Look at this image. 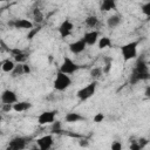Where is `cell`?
<instances>
[{"label": "cell", "mask_w": 150, "mask_h": 150, "mask_svg": "<svg viewBox=\"0 0 150 150\" xmlns=\"http://www.w3.org/2000/svg\"><path fill=\"white\" fill-rule=\"evenodd\" d=\"M149 77H150V74H149L148 62H145L143 59H138L137 62L135 63V67H134L131 74H130L129 82L131 84H136L137 82L148 80Z\"/></svg>", "instance_id": "obj_1"}, {"label": "cell", "mask_w": 150, "mask_h": 150, "mask_svg": "<svg viewBox=\"0 0 150 150\" xmlns=\"http://www.w3.org/2000/svg\"><path fill=\"white\" fill-rule=\"evenodd\" d=\"M53 86H54V89L57 91H63V90L68 89L71 86V79H70L69 74H66V73H62L59 70L54 79Z\"/></svg>", "instance_id": "obj_2"}, {"label": "cell", "mask_w": 150, "mask_h": 150, "mask_svg": "<svg viewBox=\"0 0 150 150\" xmlns=\"http://www.w3.org/2000/svg\"><path fill=\"white\" fill-rule=\"evenodd\" d=\"M137 47H138V41H130L121 47V54L125 62L137 56Z\"/></svg>", "instance_id": "obj_3"}, {"label": "cell", "mask_w": 150, "mask_h": 150, "mask_svg": "<svg viewBox=\"0 0 150 150\" xmlns=\"http://www.w3.org/2000/svg\"><path fill=\"white\" fill-rule=\"evenodd\" d=\"M96 88H97V81L93 80L90 83H88L87 86H84L83 88L77 90L76 96H77V98L80 101H87L91 96H94V94L96 93Z\"/></svg>", "instance_id": "obj_4"}, {"label": "cell", "mask_w": 150, "mask_h": 150, "mask_svg": "<svg viewBox=\"0 0 150 150\" xmlns=\"http://www.w3.org/2000/svg\"><path fill=\"white\" fill-rule=\"evenodd\" d=\"M80 69V66L75 62V61H73L70 57H68V56H64L63 57V60H62V63L60 64V71H62V73H66V74H74V73H76L77 70Z\"/></svg>", "instance_id": "obj_5"}, {"label": "cell", "mask_w": 150, "mask_h": 150, "mask_svg": "<svg viewBox=\"0 0 150 150\" xmlns=\"http://www.w3.org/2000/svg\"><path fill=\"white\" fill-rule=\"evenodd\" d=\"M8 26L15 29H32L34 23L28 19H13L8 21Z\"/></svg>", "instance_id": "obj_6"}, {"label": "cell", "mask_w": 150, "mask_h": 150, "mask_svg": "<svg viewBox=\"0 0 150 150\" xmlns=\"http://www.w3.org/2000/svg\"><path fill=\"white\" fill-rule=\"evenodd\" d=\"M57 115V110H48L43 111L38 116V123L40 125H46V124H52L55 121V117Z\"/></svg>", "instance_id": "obj_7"}, {"label": "cell", "mask_w": 150, "mask_h": 150, "mask_svg": "<svg viewBox=\"0 0 150 150\" xmlns=\"http://www.w3.org/2000/svg\"><path fill=\"white\" fill-rule=\"evenodd\" d=\"M27 142H28V138L26 137H22V136L14 137L9 141L7 149L8 150H22L27 146Z\"/></svg>", "instance_id": "obj_8"}, {"label": "cell", "mask_w": 150, "mask_h": 150, "mask_svg": "<svg viewBox=\"0 0 150 150\" xmlns=\"http://www.w3.org/2000/svg\"><path fill=\"white\" fill-rule=\"evenodd\" d=\"M36 144L40 150H48L54 144V137L53 135H43L36 139Z\"/></svg>", "instance_id": "obj_9"}, {"label": "cell", "mask_w": 150, "mask_h": 150, "mask_svg": "<svg viewBox=\"0 0 150 150\" xmlns=\"http://www.w3.org/2000/svg\"><path fill=\"white\" fill-rule=\"evenodd\" d=\"M74 29V23L70 20H64L61 22V25L59 26V34L61 35V38H67L71 34Z\"/></svg>", "instance_id": "obj_10"}, {"label": "cell", "mask_w": 150, "mask_h": 150, "mask_svg": "<svg viewBox=\"0 0 150 150\" xmlns=\"http://www.w3.org/2000/svg\"><path fill=\"white\" fill-rule=\"evenodd\" d=\"M1 102L9 103V104H14L15 102H18V96H16L15 91H13L11 89H5L1 93Z\"/></svg>", "instance_id": "obj_11"}, {"label": "cell", "mask_w": 150, "mask_h": 150, "mask_svg": "<svg viewBox=\"0 0 150 150\" xmlns=\"http://www.w3.org/2000/svg\"><path fill=\"white\" fill-rule=\"evenodd\" d=\"M87 47V43L83 39H80V40H76V41H73L69 43V50L73 53V54H80L82 53Z\"/></svg>", "instance_id": "obj_12"}, {"label": "cell", "mask_w": 150, "mask_h": 150, "mask_svg": "<svg viewBox=\"0 0 150 150\" xmlns=\"http://www.w3.org/2000/svg\"><path fill=\"white\" fill-rule=\"evenodd\" d=\"M98 35H100V33L97 32V30H89V32H87V33H84V35H83V40L86 41V43H87V46H93V45H95L97 41H98Z\"/></svg>", "instance_id": "obj_13"}, {"label": "cell", "mask_w": 150, "mask_h": 150, "mask_svg": "<svg viewBox=\"0 0 150 150\" xmlns=\"http://www.w3.org/2000/svg\"><path fill=\"white\" fill-rule=\"evenodd\" d=\"M9 53L12 54V56L14 57V60H15L18 63H25L26 60H27V56H28L25 52H22V50L19 49V48H12Z\"/></svg>", "instance_id": "obj_14"}, {"label": "cell", "mask_w": 150, "mask_h": 150, "mask_svg": "<svg viewBox=\"0 0 150 150\" xmlns=\"http://www.w3.org/2000/svg\"><path fill=\"white\" fill-rule=\"evenodd\" d=\"M117 4L116 0H102L100 5V9L102 12H110V11H116Z\"/></svg>", "instance_id": "obj_15"}, {"label": "cell", "mask_w": 150, "mask_h": 150, "mask_svg": "<svg viewBox=\"0 0 150 150\" xmlns=\"http://www.w3.org/2000/svg\"><path fill=\"white\" fill-rule=\"evenodd\" d=\"M84 120H86V117L79 112H68L64 116V121L67 123H77V122H81Z\"/></svg>", "instance_id": "obj_16"}, {"label": "cell", "mask_w": 150, "mask_h": 150, "mask_svg": "<svg viewBox=\"0 0 150 150\" xmlns=\"http://www.w3.org/2000/svg\"><path fill=\"white\" fill-rule=\"evenodd\" d=\"M30 108H32V103H29L27 101H18L13 104V110L16 112H22V111H26Z\"/></svg>", "instance_id": "obj_17"}, {"label": "cell", "mask_w": 150, "mask_h": 150, "mask_svg": "<svg viewBox=\"0 0 150 150\" xmlns=\"http://www.w3.org/2000/svg\"><path fill=\"white\" fill-rule=\"evenodd\" d=\"M122 21V16L118 14H112L107 19V25L109 28H116Z\"/></svg>", "instance_id": "obj_18"}, {"label": "cell", "mask_w": 150, "mask_h": 150, "mask_svg": "<svg viewBox=\"0 0 150 150\" xmlns=\"http://www.w3.org/2000/svg\"><path fill=\"white\" fill-rule=\"evenodd\" d=\"M98 18L96 15H88L86 19H84V23L87 27L89 28H95L98 26Z\"/></svg>", "instance_id": "obj_19"}, {"label": "cell", "mask_w": 150, "mask_h": 150, "mask_svg": "<svg viewBox=\"0 0 150 150\" xmlns=\"http://www.w3.org/2000/svg\"><path fill=\"white\" fill-rule=\"evenodd\" d=\"M103 73H104V71H103V68H101V67H94V68H91V69H90L89 75H90L91 80L97 81V80H100V79L102 77Z\"/></svg>", "instance_id": "obj_20"}, {"label": "cell", "mask_w": 150, "mask_h": 150, "mask_svg": "<svg viewBox=\"0 0 150 150\" xmlns=\"http://www.w3.org/2000/svg\"><path fill=\"white\" fill-rule=\"evenodd\" d=\"M15 66H16V64L14 63V61L7 59L6 61H4V62L1 63V69H2V71H5V73H12L13 69L15 68Z\"/></svg>", "instance_id": "obj_21"}, {"label": "cell", "mask_w": 150, "mask_h": 150, "mask_svg": "<svg viewBox=\"0 0 150 150\" xmlns=\"http://www.w3.org/2000/svg\"><path fill=\"white\" fill-rule=\"evenodd\" d=\"M97 45H98V48L100 49H104V48H108V47L111 46V40L108 36H102L97 41Z\"/></svg>", "instance_id": "obj_22"}, {"label": "cell", "mask_w": 150, "mask_h": 150, "mask_svg": "<svg viewBox=\"0 0 150 150\" xmlns=\"http://www.w3.org/2000/svg\"><path fill=\"white\" fill-rule=\"evenodd\" d=\"M33 16H34V22L38 25H40L42 21H43V15H42V12L40 8H35L33 11Z\"/></svg>", "instance_id": "obj_23"}, {"label": "cell", "mask_w": 150, "mask_h": 150, "mask_svg": "<svg viewBox=\"0 0 150 150\" xmlns=\"http://www.w3.org/2000/svg\"><path fill=\"white\" fill-rule=\"evenodd\" d=\"M25 71H23V63H18L15 66V68L13 69L12 71V76L13 77H16V76H20V75H23Z\"/></svg>", "instance_id": "obj_24"}, {"label": "cell", "mask_w": 150, "mask_h": 150, "mask_svg": "<svg viewBox=\"0 0 150 150\" xmlns=\"http://www.w3.org/2000/svg\"><path fill=\"white\" fill-rule=\"evenodd\" d=\"M61 122L60 121H54L52 123V132L53 134H61Z\"/></svg>", "instance_id": "obj_25"}, {"label": "cell", "mask_w": 150, "mask_h": 150, "mask_svg": "<svg viewBox=\"0 0 150 150\" xmlns=\"http://www.w3.org/2000/svg\"><path fill=\"white\" fill-rule=\"evenodd\" d=\"M141 11H142V13H143L145 16L150 18V0L146 1L145 4H143V5L141 6Z\"/></svg>", "instance_id": "obj_26"}, {"label": "cell", "mask_w": 150, "mask_h": 150, "mask_svg": "<svg viewBox=\"0 0 150 150\" xmlns=\"http://www.w3.org/2000/svg\"><path fill=\"white\" fill-rule=\"evenodd\" d=\"M40 29H41V26H38V27H33L32 29H29V32H28V34H27V39H33L34 36H35V34H38L39 32H40Z\"/></svg>", "instance_id": "obj_27"}, {"label": "cell", "mask_w": 150, "mask_h": 150, "mask_svg": "<svg viewBox=\"0 0 150 150\" xmlns=\"http://www.w3.org/2000/svg\"><path fill=\"white\" fill-rule=\"evenodd\" d=\"M11 110H13V104H9V103H2L1 104V111L2 112H9Z\"/></svg>", "instance_id": "obj_28"}, {"label": "cell", "mask_w": 150, "mask_h": 150, "mask_svg": "<svg viewBox=\"0 0 150 150\" xmlns=\"http://www.w3.org/2000/svg\"><path fill=\"white\" fill-rule=\"evenodd\" d=\"M94 122L95 123H101V122H103V120H104V115L102 114V112H97L95 116H94Z\"/></svg>", "instance_id": "obj_29"}, {"label": "cell", "mask_w": 150, "mask_h": 150, "mask_svg": "<svg viewBox=\"0 0 150 150\" xmlns=\"http://www.w3.org/2000/svg\"><path fill=\"white\" fill-rule=\"evenodd\" d=\"M110 148H111V150H121L122 149V143L118 142V141H115V142L111 143Z\"/></svg>", "instance_id": "obj_30"}, {"label": "cell", "mask_w": 150, "mask_h": 150, "mask_svg": "<svg viewBox=\"0 0 150 150\" xmlns=\"http://www.w3.org/2000/svg\"><path fill=\"white\" fill-rule=\"evenodd\" d=\"M137 142H138V144H139L141 149L145 148V146H146V144L149 143V141H148L146 138H144V137H141V138H138V139H137Z\"/></svg>", "instance_id": "obj_31"}, {"label": "cell", "mask_w": 150, "mask_h": 150, "mask_svg": "<svg viewBox=\"0 0 150 150\" xmlns=\"http://www.w3.org/2000/svg\"><path fill=\"white\" fill-rule=\"evenodd\" d=\"M130 149H131V150H141V146H139V144H138L137 141H134V142L130 144Z\"/></svg>", "instance_id": "obj_32"}, {"label": "cell", "mask_w": 150, "mask_h": 150, "mask_svg": "<svg viewBox=\"0 0 150 150\" xmlns=\"http://www.w3.org/2000/svg\"><path fill=\"white\" fill-rule=\"evenodd\" d=\"M23 71L25 74H30V67L27 63H23Z\"/></svg>", "instance_id": "obj_33"}, {"label": "cell", "mask_w": 150, "mask_h": 150, "mask_svg": "<svg viewBox=\"0 0 150 150\" xmlns=\"http://www.w3.org/2000/svg\"><path fill=\"white\" fill-rule=\"evenodd\" d=\"M144 95H145V97L150 98V86H148V87L145 88V90H144Z\"/></svg>", "instance_id": "obj_34"}, {"label": "cell", "mask_w": 150, "mask_h": 150, "mask_svg": "<svg viewBox=\"0 0 150 150\" xmlns=\"http://www.w3.org/2000/svg\"><path fill=\"white\" fill-rule=\"evenodd\" d=\"M80 145H81V146H88L89 143H88L87 141H84V142H83V141H80Z\"/></svg>", "instance_id": "obj_35"}, {"label": "cell", "mask_w": 150, "mask_h": 150, "mask_svg": "<svg viewBox=\"0 0 150 150\" xmlns=\"http://www.w3.org/2000/svg\"><path fill=\"white\" fill-rule=\"evenodd\" d=\"M148 64H149V66H150V60H149V61H148Z\"/></svg>", "instance_id": "obj_36"}, {"label": "cell", "mask_w": 150, "mask_h": 150, "mask_svg": "<svg viewBox=\"0 0 150 150\" xmlns=\"http://www.w3.org/2000/svg\"><path fill=\"white\" fill-rule=\"evenodd\" d=\"M0 1H6V0H0Z\"/></svg>", "instance_id": "obj_37"}]
</instances>
